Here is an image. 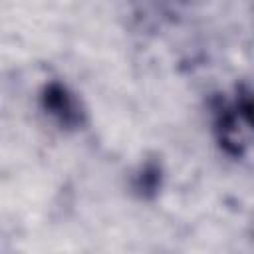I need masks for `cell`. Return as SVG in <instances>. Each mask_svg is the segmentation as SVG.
<instances>
[{
	"label": "cell",
	"mask_w": 254,
	"mask_h": 254,
	"mask_svg": "<svg viewBox=\"0 0 254 254\" xmlns=\"http://www.w3.org/2000/svg\"><path fill=\"white\" fill-rule=\"evenodd\" d=\"M236 115H240L252 129H254V89L240 85L236 89V101H234Z\"/></svg>",
	"instance_id": "obj_4"
},
{
	"label": "cell",
	"mask_w": 254,
	"mask_h": 254,
	"mask_svg": "<svg viewBox=\"0 0 254 254\" xmlns=\"http://www.w3.org/2000/svg\"><path fill=\"white\" fill-rule=\"evenodd\" d=\"M161 181H163V171L161 165L155 161H147L141 165V169L135 175L133 187L139 192V196L143 198H153L157 196L159 189H161Z\"/></svg>",
	"instance_id": "obj_3"
},
{
	"label": "cell",
	"mask_w": 254,
	"mask_h": 254,
	"mask_svg": "<svg viewBox=\"0 0 254 254\" xmlns=\"http://www.w3.org/2000/svg\"><path fill=\"white\" fill-rule=\"evenodd\" d=\"M214 127H216V135H218L220 147L228 155L240 157L242 155V145L234 135L236 133V109L226 105L224 99L214 103Z\"/></svg>",
	"instance_id": "obj_2"
},
{
	"label": "cell",
	"mask_w": 254,
	"mask_h": 254,
	"mask_svg": "<svg viewBox=\"0 0 254 254\" xmlns=\"http://www.w3.org/2000/svg\"><path fill=\"white\" fill-rule=\"evenodd\" d=\"M42 105L64 127H79L83 123V111L79 103L73 99L69 89L60 81L46 83L42 91Z\"/></svg>",
	"instance_id": "obj_1"
}]
</instances>
